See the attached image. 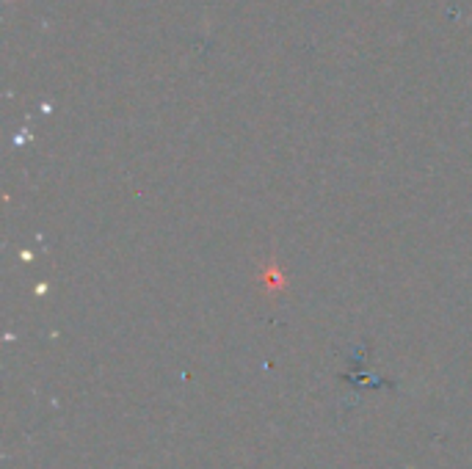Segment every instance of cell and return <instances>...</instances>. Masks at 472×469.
<instances>
[{"label":"cell","mask_w":472,"mask_h":469,"mask_svg":"<svg viewBox=\"0 0 472 469\" xmlns=\"http://www.w3.org/2000/svg\"><path fill=\"white\" fill-rule=\"evenodd\" d=\"M263 284H266V290H268V293H279V290L285 287L282 271L276 268V263H274V260H268V265L263 268Z\"/></svg>","instance_id":"cell-1"}]
</instances>
